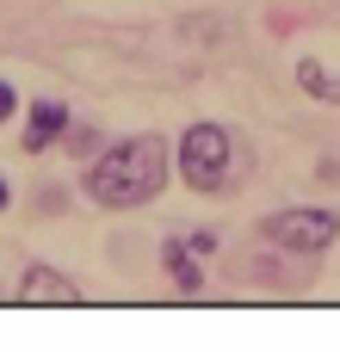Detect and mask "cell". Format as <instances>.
I'll return each instance as SVG.
<instances>
[{
  "label": "cell",
  "instance_id": "cell-7",
  "mask_svg": "<svg viewBox=\"0 0 340 352\" xmlns=\"http://www.w3.org/2000/svg\"><path fill=\"white\" fill-rule=\"evenodd\" d=\"M297 87L316 93V99H340V68H328V62H297Z\"/></svg>",
  "mask_w": 340,
  "mask_h": 352
},
{
  "label": "cell",
  "instance_id": "cell-10",
  "mask_svg": "<svg viewBox=\"0 0 340 352\" xmlns=\"http://www.w3.org/2000/svg\"><path fill=\"white\" fill-rule=\"evenodd\" d=\"M6 204H12V186H6V179H0V210H6Z\"/></svg>",
  "mask_w": 340,
  "mask_h": 352
},
{
  "label": "cell",
  "instance_id": "cell-9",
  "mask_svg": "<svg viewBox=\"0 0 340 352\" xmlns=\"http://www.w3.org/2000/svg\"><path fill=\"white\" fill-rule=\"evenodd\" d=\"M186 241H192V248H198V254H204V260H211V254H217V235H211V229H198V235H186Z\"/></svg>",
  "mask_w": 340,
  "mask_h": 352
},
{
  "label": "cell",
  "instance_id": "cell-3",
  "mask_svg": "<svg viewBox=\"0 0 340 352\" xmlns=\"http://www.w3.org/2000/svg\"><path fill=\"white\" fill-rule=\"evenodd\" d=\"M260 235H266L273 248H285V254H322V248H334L340 217H334V210L291 204V210H273V217H260Z\"/></svg>",
  "mask_w": 340,
  "mask_h": 352
},
{
  "label": "cell",
  "instance_id": "cell-6",
  "mask_svg": "<svg viewBox=\"0 0 340 352\" xmlns=\"http://www.w3.org/2000/svg\"><path fill=\"white\" fill-rule=\"evenodd\" d=\"M198 260H204V254H198L186 235H167V241H161V266H167L173 291H186V297H192V291H204V272H198Z\"/></svg>",
  "mask_w": 340,
  "mask_h": 352
},
{
  "label": "cell",
  "instance_id": "cell-4",
  "mask_svg": "<svg viewBox=\"0 0 340 352\" xmlns=\"http://www.w3.org/2000/svg\"><path fill=\"white\" fill-rule=\"evenodd\" d=\"M12 303L19 309H68V303H81V285L68 272H56V266H25Z\"/></svg>",
  "mask_w": 340,
  "mask_h": 352
},
{
  "label": "cell",
  "instance_id": "cell-2",
  "mask_svg": "<svg viewBox=\"0 0 340 352\" xmlns=\"http://www.w3.org/2000/svg\"><path fill=\"white\" fill-rule=\"evenodd\" d=\"M180 179L192 192H223L229 186V130L223 124H192L180 136Z\"/></svg>",
  "mask_w": 340,
  "mask_h": 352
},
{
  "label": "cell",
  "instance_id": "cell-1",
  "mask_svg": "<svg viewBox=\"0 0 340 352\" xmlns=\"http://www.w3.org/2000/svg\"><path fill=\"white\" fill-rule=\"evenodd\" d=\"M173 167H180V161H173V148H167L161 136H124V142H111L99 161H87L81 192H87L99 210H136V204L161 198V186H167Z\"/></svg>",
  "mask_w": 340,
  "mask_h": 352
},
{
  "label": "cell",
  "instance_id": "cell-8",
  "mask_svg": "<svg viewBox=\"0 0 340 352\" xmlns=\"http://www.w3.org/2000/svg\"><path fill=\"white\" fill-rule=\"evenodd\" d=\"M12 111H19V93H12V80H0V124H12Z\"/></svg>",
  "mask_w": 340,
  "mask_h": 352
},
{
  "label": "cell",
  "instance_id": "cell-5",
  "mask_svg": "<svg viewBox=\"0 0 340 352\" xmlns=\"http://www.w3.org/2000/svg\"><path fill=\"white\" fill-rule=\"evenodd\" d=\"M62 136H68V105L62 99H37L31 105V124H25V155H43Z\"/></svg>",
  "mask_w": 340,
  "mask_h": 352
}]
</instances>
